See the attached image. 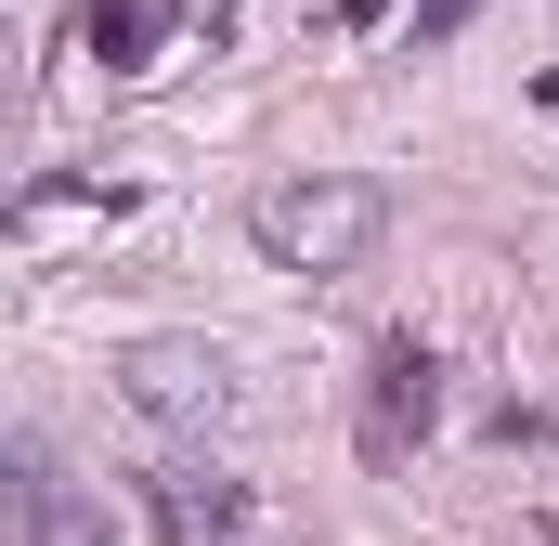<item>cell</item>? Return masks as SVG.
Returning a JSON list of instances; mask_svg holds the SVG:
<instances>
[{
    "label": "cell",
    "mask_w": 559,
    "mask_h": 546,
    "mask_svg": "<svg viewBox=\"0 0 559 546\" xmlns=\"http://www.w3.org/2000/svg\"><path fill=\"white\" fill-rule=\"evenodd\" d=\"M248 235H261L274 273H365L378 235H391V195L365 169H299L274 195H248Z\"/></svg>",
    "instance_id": "obj_1"
},
{
    "label": "cell",
    "mask_w": 559,
    "mask_h": 546,
    "mask_svg": "<svg viewBox=\"0 0 559 546\" xmlns=\"http://www.w3.org/2000/svg\"><path fill=\"white\" fill-rule=\"evenodd\" d=\"M429 429H442V352H429V339H378V352H365V404H352L365 468H417Z\"/></svg>",
    "instance_id": "obj_2"
},
{
    "label": "cell",
    "mask_w": 559,
    "mask_h": 546,
    "mask_svg": "<svg viewBox=\"0 0 559 546\" xmlns=\"http://www.w3.org/2000/svg\"><path fill=\"white\" fill-rule=\"evenodd\" d=\"M118 391H131V416H156V429H222V416H235V352H222V339H131V352H118Z\"/></svg>",
    "instance_id": "obj_3"
},
{
    "label": "cell",
    "mask_w": 559,
    "mask_h": 546,
    "mask_svg": "<svg viewBox=\"0 0 559 546\" xmlns=\"http://www.w3.org/2000/svg\"><path fill=\"white\" fill-rule=\"evenodd\" d=\"M79 39H92L105 79H143V66L182 39V0H79Z\"/></svg>",
    "instance_id": "obj_4"
},
{
    "label": "cell",
    "mask_w": 559,
    "mask_h": 546,
    "mask_svg": "<svg viewBox=\"0 0 559 546\" xmlns=\"http://www.w3.org/2000/svg\"><path fill=\"white\" fill-rule=\"evenodd\" d=\"M235 521H248V495L222 468H156V534L169 546H209V534H235Z\"/></svg>",
    "instance_id": "obj_5"
},
{
    "label": "cell",
    "mask_w": 559,
    "mask_h": 546,
    "mask_svg": "<svg viewBox=\"0 0 559 546\" xmlns=\"http://www.w3.org/2000/svg\"><path fill=\"white\" fill-rule=\"evenodd\" d=\"M13 468H26V546H118L92 495H66V482H39V442H26Z\"/></svg>",
    "instance_id": "obj_6"
},
{
    "label": "cell",
    "mask_w": 559,
    "mask_h": 546,
    "mask_svg": "<svg viewBox=\"0 0 559 546\" xmlns=\"http://www.w3.org/2000/svg\"><path fill=\"white\" fill-rule=\"evenodd\" d=\"M468 13H481V0H417V39H455Z\"/></svg>",
    "instance_id": "obj_7"
},
{
    "label": "cell",
    "mask_w": 559,
    "mask_h": 546,
    "mask_svg": "<svg viewBox=\"0 0 559 546\" xmlns=\"http://www.w3.org/2000/svg\"><path fill=\"white\" fill-rule=\"evenodd\" d=\"M378 13H391V0H338V26H378Z\"/></svg>",
    "instance_id": "obj_8"
}]
</instances>
